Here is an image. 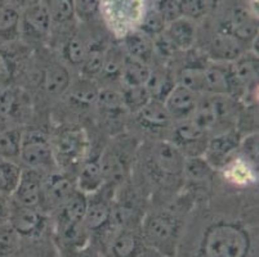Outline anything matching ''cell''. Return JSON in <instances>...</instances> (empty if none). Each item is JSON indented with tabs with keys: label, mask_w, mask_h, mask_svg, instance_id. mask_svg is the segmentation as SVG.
Here are the masks:
<instances>
[{
	"label": "cell",
	"mask_w": 259,
	"mask_h": 257,
	"mask_svg": "<svg viewBox=\"0 0 259 257\" xmlns=\"http://www.w3.org/2000/svg\"><path fill=\"white\" fill-rule=\"evenodd\" d=\"M251 247L248 230L235 219H213L202 232L200 257H246Z\"/></svg>",
	"instance_id": "6da1fadb"
},
{
	"label": "cell",
	"mask_w": 259,
	"mask_h": 257,
	"mask_svg": "<svg viewBox=\"0 0 259 257\" xmlns=\"http://www.w3.org/2000/svg\"><path fill=\"white\" fill-rule=\"evenodd\" d=\"M143 239L152 248L166 256L176 254L182 232V219L173 209H162L146 216L143 221Z\"/></svg>",
	"instance_id": "7a4b0ae2"
},
{
	"label": "cell",
	"mask_w": 259,
	"mask_h": 257,
	"mask_svg": "<svg viewBox=\"0 0 259 257\" xmlns=\"http://www.w3.org/2000/svg\"><path fill=\"white\" fill-rule=\"evenodd\" d=\"M186 157L169 140L154 143L147 155V171L161 181H169L183 176Z\"/></svg>",
	"instance_id": "3957f363"
},
{
	"label": "cell",
	"mask_w": 259,
	"mask_h": 257,
	"mask_svg": "<svg viewBox=\"0 0 259 257\" xmlns=\"http://www.w3.org/2000/svg\"><path fill=\"white\" fill-rule=\"evenodd\" d=\"M240 143H241V136L239 131H223L209 139L202 157L208 161L213 170L225 169L236 160L235 156L239 152Z\"/></svg>",
	"instance_id": "277c9868"
},
{
	"label": "cell",
	"mask_w": 259,
	"mask_h": 257,
	"mask_svg": "<svg viewBox=\"0 0 259 257\" xmlns=\"http://www.w3.org/2000/svg\"><path fill=\"white\" fill-rule=\"evenodd\" d=\"M53 148V156L63 166H75L80 164L87 149V136L81 129H63L57 135Z\"/></svg>",
	"instance_id": "5b68a950"
},
{
	"label": "cell",
	"mask_w": 259,
	"mask_h": 257,
	"mask_svg": "<svg viewBox=\"0 0 259 257\" xmlns=\"http://www.w3.org/2000/svg\"><path fill=\"white\" fill-rule=\"evenodd\" d=\"M206 134L208 133L194 120L187 119L177 122L169 141H171L185 157L202 156L208 144Z\"/></svg>",
	"instance_id": "8992f818"
},
{
	"label": "cell",
	"mask_w": 259,
	"mask_h": 257,
	"mask_svg": "<svg viewBox=\"0 0 259 257\" xmlns=\"http://www.w3.org/2000/svg\"><path fill=\"white\" fill-rule=\"evenodd\" d=\"M20 157L30 167H44L54 161L53 148L48 136L39 130L22 133Z\"/></svg>",
	"instance_id": "52a82bcc"
},
{
	"label": "cell",
	"mask_w": 259,
	"mask_h": 257,
	"mask_svg": "<svg viewBox=\"0 0 259 257\" xmlns=\"http://www.w3.org/2000/svg\"><path fill=\"white\" fill-rule=\"evenodd\" d=\"M52 21L43 0L32 2L21 13V34L32 41H40L51 35Z\"/></svg>",
	"instance_id": "ba28073f"
},
{
	"label": "cell",
	"mask_w": 259,
	"mask_h": 257,
	"mask_svg": "<svg viewBox=\"0 0 259 257\" xmlns=\"http://www.w3.org/2000/svg\"><path fill=\"white\" fill-rule=\"evenodd\" d=\"M218 30L228 32L242 44L250 42L258 36V16L251 12L249 6H235L228 20Z\"/></svg>",
	"instance_id": "9c48e42d"
},
{
	"label": "cell",
	"mask_w": 259,
	"mask_h": 257,
	"mask_svg": "<svg viewBox=\"0 0 259 257\" xmlns=\"http://www.w3.org/2000/svg\"><path fill=\"white\" fill-rule=\"evenodd\" d=\"M8 223L9 226L18 235L36 237L44 229L46 219H44L43 214L35 207L20 206L13 202L11 204Z\"/></svg>",
	"instance_id": "30bf717a"
},
{
	"label": "cell",
	"mask_w": 259,
	"mask_h": 257,
	"mask_svg": "<svg viewBox=\"0 0 259 257\" xmlns=\"http://www.w3.org/2000/svg\"><path fill=\"white\" fill-rule=\"evenodd\" d=\"M199 100V94L185 88L182 85L176 84V86L171 89L162 103L165 106L171 121L180 122L194 116Z\"/></svg>",
	"instance_id": "8fae6325"
},
{
	"label": "cell",
	"mask_w": 259,
	"mask_h": 257,
	"mask_svg": "<svg viewBox=\"0 0 259 257\" xmlns=\"http://www.w3.org/2000/svg\"><path fill=\"white\" fill-rule=\"evenodd\" d=\"M102 188L88 195V206L83 219V225L87 232H100L111 223L114 209L111 201H108L103 194Z\"/></svg>",
	"instance_id": "7c38bea8"
},
{
	"label": "cell",
	"mask_w": 259,
	"mask_h": 257,
	"mask_svg": "<svg viewBox=\"0 0 259 257\" xmlns=\"http://www.w3.org/2000/svg\"><path fill=\"white\" fill-rule=\"evenodd\" d=\"M43 178L36 170H22L20 183L15 193L11 195L15 199V203L37 209L43 198Z\"/></svg>",
	"instance_id": "4fadbf2b"
},
{
	"label": "cell",
	"mask_w": 259,
	"mask_h": 257,
	"mask_svg": "<svg viewBox=\"0 0 259 257\" xmlns=\"http://www.w3.org/2000/svg\"><path fill=\"white\" fill-rule=\"evenodd\" d=\"M244 53V44L222 30H217L209 40L208 56L215 62L232 63Z\"/></svg>",
	"instance_id": "5bb4252c"
},
{
	"label": "cell",
	"mask_w": 259,
	"mask_h": 257,
	"mask_svg": "<svg viewBox=\"0 0 259 257\" xmlns=\"http://www.w3.org/2000/svg\"><path fill=\"white\" fill-rule=\"evenodd\" d=\"M76 190L74 181L66 174H52L43 181V198L41 203L49 207H61Z\"/></svg>",
	"instance_id": "9a60e30c"
},
{
	"label": "cell",
	"mask_w": 259,
	"mask_h": 257,
	"mask_svg": "<svg viewBox=\"0 0 259 257\" xmlns=\"http://www.w3.org/2000/svg\"><path fill=\"white\" fill-rule=\"evenodd\" d=\"M164 34L176 46L177 50H188L196 41V22L185 17L177 18L166 25Z\"/></svg>",
	"instance_id": "2e32d148"
},
{
	"label": "cell",
	"mask_w": 259,
	"mask_h": 257,
	"mask_svg": "<svg viewBox=\"0 0 259 257\" xmlns=\"http://www.w3.org/2000/svg\"><path fill=\"white\" fill-rule=\"evenodd\" d=\"M205 93L217 95H231L232 94V76L231 68L226 63L214 62L205 66Z\"/></svg>",
	"instance_id": "e0dca14e"
},
{
	"label": "cell",
	"mask_w": 259,
	"mask_h": 257,
	"mask_svg": "<svg viewBox=\"0 0 259 257\" xmlns=\"http://www.w3.org/2000/svg\"><path fill=\"white\" fill-rule=\"evenodd\" d=\"M230 68L232 76V93L236 86L248 88L258 79V56L254 53H244L232 62Z\"/></svg>",
	"instance_id": "ac0fdd59"
},
{
	"label": "cell",
	"mask_w": 259,
	"mask_h": 257,
	"mask_svg": "<svg viewBox=\"0 0 259 257\" xmlns=\"http://www.w3.org/2000/svg\"><path fill=\"white\" fill-rule=\"evenodd\" d=\"M138 122L145 130L151 131H160L164 130L170 125L171 119L169 116L168 111H166L164 103L156 100V99H151L145 107L137 113Z\"/></svg>",
	"instance_id": "d6986e66"
},
{
	"label": "cell",
	"mask_w": 259,
	"mask_h": 257,
	"mask_svg": "<svg viewBox=\"0 0 259 257\" xmlns=\"http://www.w3.org/2000/svg\"><path fill=\"white\" fill-rule=\"evenodd\" d=\"M103 183L105 180L101 166V155L84 161L76 180V189L89 195L100 190L103 187Z\"/></svg>",
	"instance_id": "ffe728a7"
},
{
	"label": "cell",
	"mask_w": 259,
	"mask_h": 257,
	"mask_svg": "<svg viewBox=\"0 0 259 257\" xmlns=\"http://www.w3.org/2000/svg\"><path fill=\"white\" fill-rule=\"evenodd\" d=\"M124 46L128 57L133 60L141 61L143 63H150L154 57V39L146 35L145 32L136 30L129 31L124 36Z\"/></svg>",
	"instance_id": "44dd1931"
},
{
	"label": "cell",
	"mask_w": 259,
	"mask_h": 257,
	"mask_svg": "<svg viewBox=\"0 0 259 257\" xmlns=\"http://www.w3.org/2000/svg\"><path fill=\"white\" fill-rule=\"evenodd\" d=\"M214 170L202 156L186 157L183 178L191 187H206L213 179Z\"/></svg>",
	"instance_id": "7402d4cb"
},
{
	"label": "cell",
	"mask_w": 259,
	"mask_h": 257,
	"mask_svg": "<svg viewBox=\"0 0 259 257\" xmlns=\"http://www.w3.org/2000/svg\"><path fill=\"white\" fill-rule=\"evenodd\" d=\"M103 180L112 184H120L125 179L126 159L125 156L114 149L101 155Z\"/></svg>",
	"instance_id": "603a6c76"
},
{
	"label": "cell",
	"mask_w": 259,
	"mask_h": 257,
	"mask_svg": "<svg viewBox=\"0 0 259 257\" xmlns=\"http://www.w3.org/2000/svg\"><path fill=\"white\" fill-rule=\"evenodd\" d=\"M87 206L88 195L76 189L71 197L60 207L57 224H83Z\"/></svg>",
	"instance_id": "cb8c5ba5"
},
{
	"label": "cell",
	"mask_w": 259,
	"mask_h": 257,
	"mask_svg": "<svg viewBox=\"0 0 259 257\" xmlns=\"http://www.w3.org/2000/svg\"><path fill=\"white\" fill-rule=\"evenodd\" d=\"M71 84V76L65 66L54 62L48 66L44 72V89L49 95H62L69 90Z\"/></svg>",
	"instance_id": "d4e9b609"
},
{
	"label": "cell",
	"mask_w": 259,
	"mask_h": 257,
	"mask_svg": "<svg viewBox=\"0 0 259 257\" xmlns=\"http://www.w3.org/2000/svg\"><path fill=\"white\" fill-rule=\"evenodd\" d=\"M151 68L148 67L147 63L141 61L133 60L131 57L124 58L121 68V80L125 85L129 86H146L148 79L151 76Z\"/></svg>",
	"instance_id": "484cf974"
},
{
	"label": "cell",
	"mask_w": 259,
	"mask_h": 257,
	"mask_svg": "<svg viewBox=\"0 0 259 257\" xmlns=\"http://www.w3.org/2000/svg\"><path fill=\"white\" fill-rule=\"evenodd\" d=\"M21 35V13L12 6L0 8V39L13 41Z\"/></svg>",
	"instance_id": "4316f807"
},
{
	"label": "cell",
	"mask_w": 259,
	"mask_h": 257,
	"mask_svg": "<svg viewBox=\"0 0 259 257\" xmlns=\"http://www.w3.org/2000/svg\"><path fill=\"white\" fill-rule=\"evenodd\" d=\"M53 26H66L74 22L75 12L72 0H43Z\"/></svg>",
	"instance_id": "83f0119b"
},
{
	"label": "cell",
	"mask_w": 259,
	"mask_h": 257,
	"mask_svg": "<svg viewBox=\"0 0 259 257\" xmlns=\"http://www.w3.org/2000/svg\"><path fill=\"white\" fill-rule=\"evenodd\" d=\"M22 169L15 161L0 159V194L11 197L20 183Z\"/></svg>",
	"instance_id": "f1b7e54d"
},
{
	"label": "cell",
	"mask_w": 259,
	"mask_h": 257,
	"mask_svg": "<svg viewBox=\"0 0 259 257\" xmlns=\"http://www.w3.org/2000/svg\"><path fill=\"white\" fill-rule=\"evenodd\" d=\"M140 237L131 230H121L114 238L111 253L114 257H136L140 249Z\"/></svg>",
	"instance_id": "f546056e"
},
{
	"label": "cell",
	"mask_w": 259,
	"mask_h": 257,
	"mask_svg": "<svg viewBox=\"0 0 259 257\" xmlns=\"http://www.w3.org/2000/svg\"><path fill=\"white\" fill-rule=\"evenodd\" d=\"M22 133L18 129H6L0 133V159L13 161L20 157Z\"/></svg>",
	"instance_id": "4dcf8cb0"
},
{
	"label": "cell",
	"mask_w": 259,
	"mask_h": 257,
	"mask_svg": "<svg viewBox=\"0 0 259 257\" xmlns=\"http://www.w3.org/2000/svg\"><path fill=\"white\" fill-rule=\"evenodd\" d=\"M204 68L197 65L185 66L178 75V82L185 88L195 91V93H205V74Z\"/></svg>",
	"instance_id": "1f68e13d"
},
{
	"label": "cell",
	"mask_w": 259,
	"mask_h": 257,
	"mask_svg": "<svg viewBox=\"0 0 259 257\" xmlns=\"http://www.w3.org/2000/svg\"><path fill=\"white\" fill-rule=\"evenodd\" d=\"M87 53H88V45L83 37H80L79 35H72L66 40L63 45V57L70 65L81 67Z\"/></svg>",
	"instance_id": "d6a6232c"
},
{
	"label": "cell",
	"mask_w": 259,
	"mask_h": 257,
	"mask_svg": "<svg viewBox=\"0 0 259 257\" xmlns=\"http://www.w3.org/2000/svg\"><path fill=\"white\" fill-rule=\"evenodd\" d=\"M121 96L125 110L134 113L142 110L152 99L151 94L146 86H129L122 91Z\"/></svg>",
	"instance_id": "836d02e7"
},
{
	"label": "cell",
	"mask_w": 259,
	"mask_h": 257,
	"mask_svg": "<svg viewBox=\"0 0 259 257\" xmlns=\"http://www.w3.org/2000/svg\"><path fill=\"white\" fill-rule=\"evenodd\" d=\"M97 103L101 110L108 115V116H116L125 111L124 103H122L121 93L111 89H103L100 90L97 96Z\"/></svg>",
	"instance_id": "e575fe53"
},
{
	"label": "cell",
	"mask_w": 259,
	"mask_h": 257,
	"mask_svg": "<svg viewBox=\"0 0 259 257\" xmlns=\"http://www.w3.org/2000/svg\"><path fill=\"white\" fill-rule=\"evenodd\" d=\"M105 57L106 53L102 48H100V45H91V48L88 46V53L81 65V72L87 79H92L102 72Z\"/></svg>",
	"instance_id": "d590c367"
},
{
	"label": "cell",
	"mask_w": 259,
	"mask_h": 257,
	"mask_svg": "<svg viewBox=\"0 0 259 257\" xmlns=\"http://www.w3.org/2000/svg\"><path fill=\"white\" fill-rule=\"evenodd\" d=\"M177 4L181 16L195 22L205 17L211 7L210 0H177Z\"/></svg>",
	"instance_id": "8d00e7d4"
},
{
	"label": "cell",
	"mask_w": 259,
	"mask_h": 257,
	"mask_svg": "<svg viewBox=\"0 0 259 257\" xmlns=\"http://www.w3.org/2000/svg\"><path fill=\"white\" fill-rule=\"evenodd\" d=\"M165 20L162 18L160 12L156 9V7H154V8L148 9L146 12L145 16L142 17V22H141V26L138 30L145 32L146 35H148L152 39H155V37L159 36V35H161L162 32L165 31Z\"/></svg>",
	"instance_id": "74e56055"
},
{
	"label": "cell",
	"mask_w": 259,
	"mask_h": 257,
	"mask_svg": "<svg viewBox=\"0 0 259 257\" xmlns=\"http://www.w3.org/2000/svg\"><path fill=\"white\" fill-rule=\"evenodd\" d=\"M75 17L80 21H93L100 14L102 0H72Z\"/></svg>",
	"instance_id": "f35d334b"
},
{
	"label": "cell",
	"mask_w": 259,
	"mask_h": 257,
	"mask_svg": "<svg viewBox=\"0 0 259 257\" xmlns=\"http://www.w3.org/2000/svg\"><path fill=\"white\" fill-rule=\"evenodd\" d=\"M98 93L100 90L91 81H81L72 90L71 99L79 106H91L97 102Z\"/></svg>",
	"instance_id": "ab89813d"
},
{
	"label": "cell",
	"mask_w": 259,
	"mask_h": 257,
	"mask_svg": "<svg viewBox=\"0 0 259 257\" xmlns=\"http://www.w3.org/2000/svg\"><path fill=\"white\" fill-rule=\"evenodd\" d=\"M18 106H20V100H18V95L15 90L7 88H2L0 90V115L7 117L13 116L18 111Z\"/></svg>",
	"instance_id": "60d3db41"
},
{
	"label": "cell",
	"mask_w": 259,
	"mask_h": 257,
	"mask_svg": "<svg viewBox=\"0 0 259 257\" xmlns=\"http://www.w3.org/2000/svg\"><path fill=\"white\" fill-rule=\"evenodd\" d=\"M17 233L11 226L0 225V256H9L17 248Z\"/></svg>",
	"instance_id": "b9f144b4"
},
{
	"label": "cell",
	"mask_w": 259,
	"mask_h": 257,
	"mask_svg": "<svg viewBox=\"0 0 259 257\" xmlns=\"http://www.w3.org/2000/svg\"><path fill=\"white\" fill-rule=\"evenodd\" d=\"M16 65L6 50L0 49V86L7 88L13 80Z\"/></svg>",
	"instance_id": "7bdbcfd3"
},
{
	"label": "cell",
	"mask_w": 259,
	"mask_h": 257,
	"mask_svg": "<svg viewBox=\"0 0 259 257\" xmlns=\"http://www.w3.org/2000/svg\"><path fill=\"white\" fill-rule=\"evenodd\" d=\"M156 9L160 12L162 18L165 20L166 25L171 21L177 20V18L182 17L180 9H178L177 0H159L156 3Z\"/></svg>",
	"instance_id": "ee69618b"
},
{
	"label": "cell",
	"mask_w": 259,
	"mask_h": 257,
	"mask_svg": "<svg viewBox=\"0 0 259 257\" xmlns=\"http://www.w3.org/2000/svg\"><path fill=\"white\" fill-rule=\"evenodd\" d=\"M239 150L244 153L245 159L248 161L253 162L254 165L258 164V136L253 134L248 138L241 139Z\"/></svg>",
	"instance_id": "f6af8a7d"
},
{
	"label": "cell",
	"mask_w": 259,
	"mask_h": 257,
	"mask_svg": "<svg viewBox=\"0 0 259 257\" xmlns=\"http://www.w3.org/2000/svg\"><path fill=\"white\" fill-rule=\"evenodd\" d=\"M11 202H9V195L0 194V225L8 221L9 211H11Z\"/></svg>",
	"instance_id": "bcb514c9"
},
{
	"label": "cell",
	"mask_w": 259,
	"mask_h": 257,
	"mask_svg": "<svg viewBox=\"0 0 259 257\" xmlns=\"http://www.w3.org/2000/svg\"><path fill=\"white\" fill-rule=\"evenodd\" d=\"M75 257H101L100 252L94 246L91 244H85L83 248H80L77 251V253L75 254Z\"/></svg>",
	"instance_id": "7dc6e473"
},
{
	"label": "cell",
	"mask_w": 259,
	"mask_h": 257,
	"mask_svg": "<svg viewBox=\"0 0 259 257\" xmlns=\"http://www.w3.org/2000/svg\"><path fill=\"white\" fill-rule=\"evenodd\" d=\"M6 120H7L6 117L2 116V115H0V133H3V131L7 129V122H6Z\"/></svg>",
	"instance_id": "c3c4849f"
},
{
	"label": "cell",
	"mask_w": 259,
	"mask_h": 257,
	"mask_svg": "<svg viewBox=\"0 0 259 257\" xmlns=\"http://www.w3.org/2000/svg\"><path fill=\"white\" fill-rule=\"evenodd\" d=\"M6 6V0H0V8Z\"/></svg>",
	"instance_id": "681fc988"
},
{
	"label": "cell",
	"mask_w": 259,
	"mask_h": 257,
	"mask_svg": "<svg viewBox=\"0 0 259 257\" xmlns=\"http://www.w3.org/2000/svg\"><path fill=\"white\" fill-rule=\"evenodd\" d=\"M20 2H26V0H20ZM30 2H31V0H30ZM31 3H32V2H31Z\"/></svg>",
	"instance_id": "f907efd6"
},
{
	"label": "cell",
	"mask_w": 259,
	"mask_h": 257,
	"mask_svg": "<svg viewBox=\"0 0 259 257\" xmlns=\"http://www.w3.org/2000/svg\"><path fill=\"white\" fill-rule=\"evenodd\" d=\"M0 90H2V86H0Z\"/></svg>",
	"instance_id": "816d5d0a"
}]
</instances>
